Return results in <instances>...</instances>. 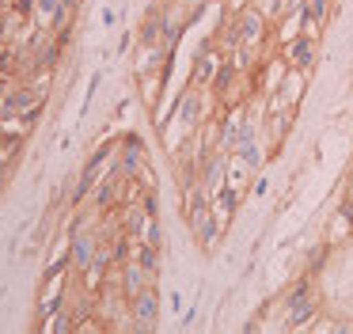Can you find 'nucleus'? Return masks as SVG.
Wrapping results in <instances>:
<instances>
[{
    "instance_id": "obj_1",
    "label": "nucleus",
    "mask_w": 353,
    "mask_h": 334,
    "mask_svg": "<svg viewBox=\"0 0 353 334\" xmlns=\"http://www.w3.org/2000/svg\"><path fill=\"white\" fill-rule=\"evenodd\" d=\"M285 308H289V326H304L307 319L319 311V293H315L312 277H300L296 285L285 293Z\"/></svg>"
},
{
    "instance_id": "obj_2",
    "label": "nucleus",
    "mask_w": 353,
    "mask_h": 334,
    "mask_svg": "<svg viewBox=\"0 0 353 334\" xmlns=\"http://www.w3.org/2000/svg\"><path fill=\"white\" fill-rule=\"evenodd\" d=\"M236 27H239V46H243V50H259V46L266 42L270 19L259 8H243V12H236Z\"/></svg>"
},
{
    "instance_id": "obj_3",
    "label": "nucleus",
    "mask_w": 353,
    "mask_h": 334,
    "mask_svg": "<svg viewBox=\"0 0 353 334\" xmlns=\"http://www.w3.org/2000/svg\"><path fill=\"white\" fill-rule=\"evenodd\" d=\"M130 311H133V331H152L156 315H160V296H156V285L141 288V293L130 300Z\"/></svg>"
},
{
    "instance_id": "obj_4",
    "label": "nucleus",
    "mask_w": 353,
    "mask_h": 334,
    "mask_svg": "<svg viewBox=\"0 0 353 334\" xmlns=\"http://www.w3.org/2000/svg\"><path fill=\"white\" fill-rule=\"evenodd\" d=\"M281 57L289 61V68H300V72H312L315 57H319V50H315V38H307V35L289 38V42H285V50H281Z\"/></svg>"
},
{
    "instance_id": "obj_5",
    "label": "nucleus",
    "mask_w": 353,
    "mask_h": 334,
    "mask_svg": "<svg viewBox=\"0 0 353 334\" xmlns=\"http://www.w3.org/2000/svg\"><path fill=\"white\" fill-rule=\"evenodd\" d=\"M221 53H216V42H205L198 53H194V72H190V80L198 84V88H209L213 84V76H216V68H221Z\"/></svg>"
},
{
    "instance_id": "obj_6",
    "label": "nucleus",
    "mask_w": 353,
    "mask_h": 334,
    "mask_svg": "<svg viewBox=\"0 0 353 334\" xmlns=\"http://www.w3.org/2000/svg\"><path fill=\"white\" fill-rule=\"evenodd\" d=\"M201 91H209V88H186L183 95H179V126L186 129V133H194V126L201 121Z\"/></svg>"
},
{
    "instance_id": "obj_7",
    "label": "nucleus",
    "mask_w": 353,
    "mask_h": 334,
    "mask_svg": "<svg viewBox=\"0 0 353 334\" xmlns=\"http://www.w3.org/2000/svg\"><path fill=\"white\" fill-rule=\"evenodd\" d=\"M330 12V0H304L300 4V35L307 38H319V27Z\"/></svg>"
},
{
    "instance_id": "obj_8",
    "label": "nucleus",
    "mask_w": 353,
    "mask_h": 334,
    "mask_svg": "<svg viewBox=\"0 0 353 334\" xmlns=\"http://www.w3.org/2000/svg\"><path fill=\"white\" fill-rule=\"evenodd\" d=\"M353 235V202H345L342 209H338L334 224H330V235H327V247H338L342 239H350Z\"/></svg>"
},
{
    "instance_id": "obj_9",
    "label": "nucleus",
    "mask_w": 353,
    "mask_h": 334,
    "mask_svg": "<svg viewBox=\"0 0 353 334\" xmlns=\"http://www.w3.org/2000/svg\"><path fill=\"white\" fill-rule=\"evenodd\" d=\"M19 144H23V141H8V137H0V186H4V182H8V175L16 171Z\"/></svg>"
},
{
    "instance_id": "obj_10",
    "label": "nucleus",
    "mask_w": 353,
    "mask_h": 334,
    "mask_svg": "<svg viewBox=\"0 0 353 334\" xmlns=\"http://www.w3.org/2000/svg\"><path fill=\"white\" fill-rule=\"evenodd\" d=\"M31 129L34 126L23 118V114H8V118H0V137H8V141H23Z\"/></svg>"
},
{
    "instance_id": "obj_11",
    "label": "nucleus",
    "mask_w": 353,
    "mask_h": 334,
    "mask_svg": "<svg viewBox=\"0 0 353 334\" xmlns=\"http://www.w3.org/2000/svg\"><path fill=\"white\" fill-rule=\"evenodd\" d=\"M254 4H259V12L266 15V19H277V15L285 12V4H281V0H254Z\"/></svg>"
},
{
    "instance_id": "obj_12",
    "label": "nucleus",
    "mask_w": 353,
    "mask_h": 334,
    "mask_svg": "<svg viewBox=\"0 0 353 334\" xmlns=\"http://www.w3.org/2000/svg\"><path fill=\"white\" fill-rule=\"evenodd\" d=\"M266 190H270V179H266V175L251 182V194H254V197H262V194H266Z\"/></svg>"
},
{
    "instance_id": "obj_13",
    "label": "nucleus",
    "mask_w": 353,
    "mask_h": 334,
    "mask_svg": "<svg viewBox=\"0 0 353 334\" xmlns=\"http://www.w3.org/2000/svg\"><path fill=\"white\" fill-rule=\"evenodd\" d=\"M285 4V12H300V4H304V0H281Z\"/></svg>"
},
{
    "instance_id": "obj_14",
    "label": "nucleus",
    "mask_w": 353,
    "mask_h": 334,
    "mask_svg": "<svg viewBox=\"0 0 353 334\" xmlns=\"http://www.w3.org/2000/svg\"><path fill=\"white\" fill-rule=\"evenodd\" d=\"M228 8H232V12H243V8H247V0H228Z\"/></svg>"
}]
</instances>
